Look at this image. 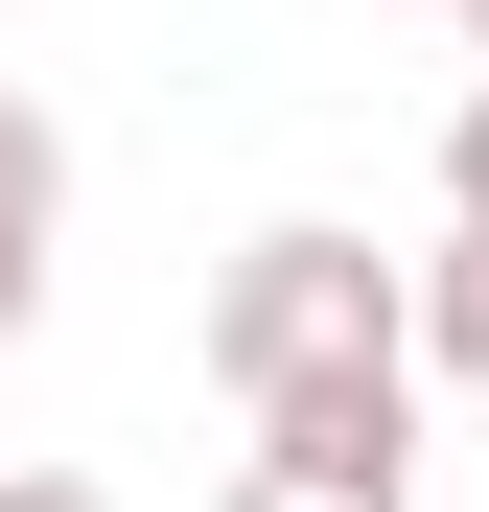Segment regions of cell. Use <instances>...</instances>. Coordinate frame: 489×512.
<instances>
[{"label":"cell","mask_w":489,"mask_h":512,"mask_svg":"<svg viewBox=\"0 0 489 512\" xmlns=\"http://www.w3.org/2000/svg\"><path fill=\"white\" fill-rule=\"evenodd\" d=\"M326 373H420V256L280 210V233L210 256V396L257 419V396H326Z\"/></svg>","instance_id":"1"},{"label":"cell","mask_w":489,"mask_h":512,"mask_svg":"<svg viewBox=\"0 0 489 512\" xmlns=\"http://www.w3.org/2000/svg\"><path fill=\"white\" fill-rule=\"evenodd\" d=\"M233 512H420V373L257 396V443H233Z\"/></svg>","instance_id":"2"},{"label":"cell","mask_w":489,"mask_h":512,"mask_svg":"<svg viewBox=\"0 0 489 512\" xmlns=\"http://www.w3.org/2000/svg\"><path fill=\"white\" fill-rule=\"evenodd\" d=\"M420 373L489 396V210H443V256H420Z\"/></svg>","instance_id":"3"},{"label":"cell","mask_w":489,"mask_h":512,"mask_svg":"<svg viewBox=\"0 0 489 512\" xmlns=\"http://www.w3.org/2000/svg\"><path fill=\"white\" fill-rule=\"evenodd\" d=\"M47 233H70V117L0 94V256H47Z\"/></svg>","instance_id":"4"},{"label":"cell","mask_w":489,"mask_h":512,"mask_svg":"<svg viewBox=\"0 0 489 512\" xmlns=\"http://www.w3.org/2000/svg\"><path fill=\"white\" fill-rule=\"evenodd\" d=\"M0 512H117V489L94 466H0Z\"/></svg>","instance_id":"5"},{"label":"cell","mask_w":489,"mask_h":512,"mask_svg":"<svg viewBox=\"0 0 489 512\" xmlns=\"http://www.w3.org/2000/svg\"><path fill=\"white\" fill-rule=\"evenodd\" d=\"M443 210H489V94H466V117H443Z\"/></svg>","instance_id":"6"},{"label":"cell","mask_w":489,"mask_h":512,"mask_svg":"<svg viewBox=\"0 0 489 512\" xmlns=\"http://www.w3.org/2000/svg\"><path fill=\"white\" fill-rule=\"evenodd\" d=\"M24 326H47V256H0V350H24Z\"/></svg>","instance_id":"7"},{"label":"cell","mask_w":489,"mask_h":512,"mask_svg":"<svg viewBox=\"0 0 489 512\" xmlns=\"http://www.w3.org/2000/svg\"><path fill=\"white\" fill-rule=\"evenodd\" d=\"M443 24H466V47H489V0H443Z\"/></svg>","instance_id":"8"}]
</instances>
